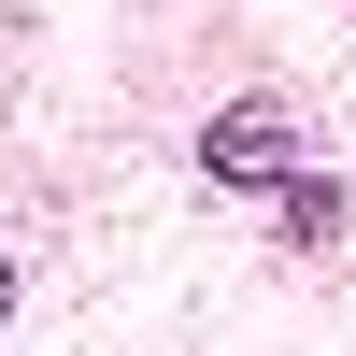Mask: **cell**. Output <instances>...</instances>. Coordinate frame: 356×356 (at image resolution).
Segmentation results:
<instances>
[{
  "mask_svg": "<svg viewBox=\"0 0 356 356\" xmlns=\"http://www.w3.org/2000/svg\"><path fill=\"white\" fill-rule=\"evenodd\" d=\"M200 157L228 171V186H300V143H285V114H214V143H200Z\"/></svg>",
  "mask_w": 356,
  "mask_h": 356,
  "instance_id": "obj_1",
  "label": "cell"
},
{
  "mask_svg": "<svg viewBox=\"0 0 356 356\" xmlns=\"http://www.w3.org/2000/svg\"><path fill=\"white\" fill-rule=\"evenodd\" d=\"M0 314H15V271H0Z\"/></svg>",
  "mask_w": 356,
  "mask_h": 356,
  "instance_id": "obj_2",
  "label": "cell"
}]
</instances>
